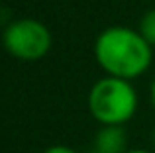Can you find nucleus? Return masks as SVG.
<instances>
[{
    "mask_svg": "<svg viewBox=\"0 0 155 153\" xmlns=\"http://www.w3.org/2000/svg\"><path fill=\"white\" fill-rule=\"evenodd\" d=\"M149 98H151V106L155 108V79L151 83V88H149Z\"/></svg>",
    "mask_w": 155,
    "mask_h": 153,
    "instance_id": "7",
    "label": "nucleus"
},
{
    "mask_svg": "<svg viewBox=\"0 0 155 153\" xmlns=\"http://www.w3.org/2000/svg\"><path fill=\"white\" fill-rule=\"evenodd\" d=\"M51 31L43 22L20 18L10 22L2 31V45L20 61H39L51 49Z\"/></svg>",
    "mask_w": 155,
    "mask_h": 153,
    "instance_id": "3",
    "label": "nucleus"
},
{
    "mask_svg": "<svg viewBox=\"0 0 155 153\" xmlns=\"http://www.w3.org/2000/svg\"><path fill=\"white\" fill-rule=\"evenodd\" d=\"M88 153H98V151H96V149H92V151H88Z\"/></svg>",
    "mask_w": 155,
    "mask_h": 153,
    "instance_id": "9",
    "label": "nucleus"
},
{
    "mask_svg": "<svg viewBox=\"0 0 155 153\" xmlns=\"http://www.w3.org/2000/svg\"><path fill=\"white\" fill-rule=\"evenodd\" d=\"M153 142H155V132H153Z\"/></svg>",
    "mask_w": 155,
    "mask_h": 153,
    "instance_id": "10",
    "label": "nucleus"
},
{
    "mask_svg": "<svg viewBox=\"0 0 155 153\" xmlns=\"http://www.w3.org/2000/svg\"><path fill=\"white\" fill-rule=\"evenodd\" d=\"M94 57L106 75L134 80L149 69L153 47L137 30L126 26H110L96 37Z\"/></svg>",
    "mask_w": 155,
    "mask_h": 153,
    "instance_id": "1",
    "label": "nucleus"
},
{
    "mask_svg": "<svg viewBox=\"0 0 155 153\" xmlns=\"http://www.w3.org/2000/svg\"><path fill=\"white\" fill-rule=\"evenodd\" d=\"M126 153H151V151H145V149H128Z\"/></svg>",
    "mask_w": 155,
    "mask_h": 153,
    "instance_id": "8",
    "label": "nucleus"
},
{
    "mask_svg": "<svg viewBox=\"0 0 155 153\" xmlns=\"http://www.w3.org/2000/svg\"><path fill=\"white\" fill-rule=\"evenodd\" d=\"M137 110V92L132 80L104 76L88 90V112L102 126H124Z\"/></svg>",
    "mask_w": 155,
    "mask_h": 153,
    "instance_id": "2",
    "label": "nucleus"
},
{
    "mask_svg": "<svg viewBox=\"0 0 155 153\" xmlns=\"http://www.w3.org/2000/svg\"><path fill=\"white\" fill-rule=\"evenodd\" d=\"M94 149L98 153H126L128 134L122 126H102L94 138Z\"/></svg>",
    "mask_w": 155,
    "mask_h": 153,
    "instance_id": "4",
    "label": "nucleus"
},
{
    "mask_svg": "<svg viewBox=\"0 0 155 153\" xmlns=\"http://www.w3.org/2000/svg\"><path fill=\"white\" fill-rule=\"evenodd\" d=\"M137 31L143 35V39L149 43L151 47H155V10H149L141 16Z\"/></svg>",
    "mask_w": 155,
    "mask_h": 153,
    "instance_id": "5",
    "label": "nucleus"
},
{
    "mask_svg": "<svg viewBox=\"0 0 155 153\" xmlns=\"http://www.w3.org/2000/svg\"><path fill=\"white\" fill-rule=\"evenodd\" d=\"M43 153H77V151L71 149V147H67V145H51V147H47Z\"/></svg>",
    "mask_w": 155,
    "mask_h": 153,
    "instance_id": "6",
    "label": "nucleus"
}]
</instances>
